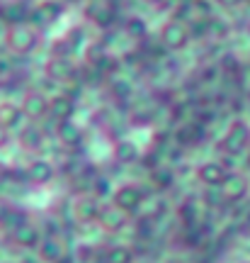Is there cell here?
Instances as JSON below:
<instances>
[{
	"label": "cell",
	"mask_w": 250,
	"mask_h": 263,
	"mask_svg": "<svg viewBox=\"0 0 250 263\" xmlns=\"http://www.w3.org/2000/svg\"><path fill=\"white\" fill-rule=\"evenodd\" d=\"M8 47L15 51V54H32L39 44V34L34 27L29 25H12L8 29Z\"/></svg>",
	"instance_id": "cell-1"
},
{
	"label": "cell",
	"mask_w": 250,
	"mask_h": 263,
	"mask_svg": "<svg viewBox=\"0 0 250 263\" xmlns=\"http://www.w3.org/2000/svg\"><path fill=\"white\" fill-rule=\"evenodd\" d=\"M248 144H250V127L243 122V120H236V122L228 127V132L223 134L221 149L226 151L228 156H236V154H241Z\"/></svg>",
	"instance_id": "cell-2"
},
{
	"label": "cell",
	"mask_w": 250,
	"mask_h": 263,
	"mask_svg": "<svg viewBox=\"0 0 250 263\" xmlns=\"http://www.w3.org/2000/svg\"><path fill=\"white\" fill-rule=\"evenodd\" d=\"M160 42L165 49H182L190 42V27L182 20H170L165 27L160 29Z\"/></svg>",
	"instance_id": "cell-3"
},
{
	"label": "cell",
	"mask_w": 250,
	"mask_h": 263,
	"mask_svg": "<svg viewBox=\"0 0 250 263\" xmlns=\"http://www.w3.org/2000/svg\"><path fill=\"white\" fill-rule=\"evenodd\" d=\"M112 200H114V205L119 207V210H124L129 215V212H136L143 205V193L136 185H121L119 190L112 193Z\"/></svg>",
	"instance_id": "cell-4"
},
{
	"label": "cell",
	"mask_w": 250,
	"mask_h": 263,
	"mask_svg": "<svg viewBox=\"0 0 250 263\" xmlns=\"http://www.w3.org/2000/svg\"><path fill=\"white\" fill-rule=\"evenodd\" d=\"M248 178L241 176V173H228L226 180L221 185V195H223V202H241L243 197L248 195Z\"/></svg>",
	"instance_id": "cell-5"
},
{
	"label": "cell",
	"mask_w": 250,
	"mask_h": 263,
	"mask_svg": "<svg viewBox=\"0 0 250 263\" xmlns=\"http://www.w3.org/2000/svg\"><path fill=\"white\" fill-rule=\"evenodd\" d=\"M97 224H100L105 232H119V229H124V224H127V212L119 210L114 202H112V205H105V207H100Z\"/></svg>",
	"instance_id": "cell-6"
},
{
	"label": "cell",
	"mask_w": 250,
	"mask_h": 263,
	"mask_svg": "<svg viewBox=\"0 0 250 263\" xmlns=\"http://www.w3.org/2000/svg\"><path fill=\"white\" fill-rule=\"evenodd\" d=\"M197 176H199V180H202L206 188H221L226 176H228V171H226V166L219 163V161H206V163L199 166Z\"/></svg>",
	"instance_id": "cell-7"
},
{
	"label": "cell",
	"mask_w": 250,
	"mask_h": 263,
	"mask_svg": "<svg viewBox=\"0 0 250 263\" xmlns=\"http://www.w3.org/2000/svg\"><path fill=\"white\" fill-rule=\"evenodd\" d=\"M19 107H22V115L29 120H41L49 115V100L41 93H27Z\"/></svg>",
	"instance_id": "cell-8"
},
{
	"label": "cell",
	"mask_w": 250,
	"mask_h": 263,
	"mask_svg": "<svg viewBox=\"0 0 250 263\" xmlns=\"http://www.w3.org/2000/svg\"><path fill=\"white\" fill-rule=\"evenodd\" d=\"M12 236H15V244L22 246V249H37L41 244V239H44L41 232L34 224H29V222H25L17 232H12Z\"/></svg>",
	"instance_id": "cell-9"
},
{
	"label": "cell",
	"mask_w": 250,
	"mask_h": 263,
	"mask_svg": "<svg viewBox=\"0 0 250 263\" xmlns=\"http://www.w3.org/2000/svg\"><path fill=\"white\" fill-rule=\"evenodd\" d=\"M56 168L49 163V161L39 159V161H32L27 168V178L32 180V183H37V185H44V183H49V180L54 178Z\"/></svg>",
	"instance_id": "cell-10"
},
{
	"label": "cell",
	"mask_w": 250,
	"mask_h": 263,
	"mask_svg": "<svg viewBox=\"0 0 250 263\" xmlns=\"http://www.w3.org/2000/svg\"><path fill=\"white\" fill-rule=\"evenodd\" d=\"M73 110H75V105H73V100L71 98H56V100H51L49 103V115L54 117L56 122H68L71 120V115H73Z\"/></svg>",
	"instance_id": "cell-11"
},
{
	"label": "cell",
	"mask_w": 250,
	"mask_h": 263,
	"mask_svg": "<svg viewBox=\"0 0 250 263\" xmlns=\"http://www.w3.org/2000/svg\"><path fill=\"white\" fill-rule=\"evenodd\" d=\"M97 215H100V205L93 197H80L75 202V219L78 222H97Z\"/></svg>",
	"instance_id": "cell-12"
},
{
	"label": "cell",
	"mask_w": 250,
	"mask_h": 263,
	"mask_svg": "<svg viewBox=\"0 0 250 263\" xmlns=\"http://www.w3.org/2000/svg\"><path fill=\"white\" fill-rule=\"evenodd\" d=\"M37 249H39V261H44V263H58L61 258H64V254H61V244H58L56 239L44 236Z\"/></svg>",
	"instance_id": "cell-13"
},
{
	"label": "cell",
	"mask_w": 250,
	"mask_h": 263,
	"mask_svg": "<svg viewBox=\"0 0 250 263\" xmlns=\"http://www.w3.org/2000/svg\"><path fill=\"white\" fill-rule=\"evenodd\" d=\"M19 120H22V107L15 103H0V127H5V129H10V127H17Z\"/></svg>",
	"instance_id": "cell-14"
},
{
	"label": "cell",
	"mask_w": 250,
	"mask_h": 263,
	"mask_svg": "<svg viewBox=\"0 0 250 263\" xmlns=\"http://www.w3.org/2000/svg\"><path fill=\"white\" fill-rule=\"evenodd\" d=\"M47 73L54 78V81H68L71 76H73V64L68 61L66 57H56V59H51V64L47 66Z\"/></svg>",
	"instance_id": "cell-15"
},
{
	"label": "cell",
	"mask_w": 250,
	"mask_h": 263,
	"mask_svg": "<svg viewBox=\"0 0 250 263\" xmlns=\"http://www.w3.org/2000/svg\"><path fill=\"white\" fill-rule=\"evenodd\" d=\"M114 159L119 161V163H134V161L139 159V146L129 139H121L114 144Z\"/></svg>",
	"instance_id": "cell-16"
},
{
	"label": "cell",
	"mask_w": 250,
	"mask_h": 263,
	"mask_svg": "<svg viewBox=\"0 0 250 263\" xmlns=\"http://www.w3.org/2000/svg\"><path fill=\"white\" fill-rule=\"evenodd\" d=\"M58 139L64 141L66 146H78L83 141V132L73 122H58Z\"/></svg>",
	"instance_id": "cell-17"
},
{
	"label": "cell",
	"mask_w": 250,
	"mask_h": 263,
	"mask_svg": "<svg viewBox=\"0 0 250 263\" xmlns=\"http://www.w3.org/2000/svg\"><path fill=\"white\" fill-rule=\"evenodd\" d=\"M41 141H44V132L39 129V127H25L22 134H19V144L25 146V149H39L41 146Z\"/></svg>",
	"instance_id": "cell-18"
},
{
	"label": "cell",
	"mask_w": 250,
	"mask_h": 263,
	"mask_svg": "<svg viewBox=\"0 0 250 263\" xmlns=\"http://www.w3.org/2000/svg\"><path fill=\"white\" fill-rule=\"evenodd\" d=\"M105 263H134V251L127 246H112L105 254Z\"/></svg>",
	"instance_id": "cell-19"
},
{
	"label": "cell",
	"mask_w": 250,
	"mask_h": 263,
	"mask_svg": "<svg viewBox=\"0 0 250 263\" xmlns=\"http://www.w3.org/2000/svg\"><path fill=\"white\" fill-rule=\"evenodd\" d=\"M61 12V8L56 5V3H44L39 10H34V15H32V20H39L41 17V22H51V20H56V15Z\"/></svg>",
	"instance_id": "cell-20"
},
{
	"label": "cell",
	"mask_w": 250,
	"mask_h": 263,
	"mask_svg": "<svg viewBox=\"0 0 250 263\" xmlns=\"http://www.w3.org/2000/svg\"><path fill=\"white\" fill-rule=\"evenodd\" d=\"M151 178H153V185H156V188H170V185H173V180H175V176H173V171L170 168H158V171H153V176H151Z\"/></svg>",
	"instance_id": "cell-21"
},
{
	"label": "cell",
	"mask_w": 250,
	"mask_h": 263,
	"mask_svg": "<svg viewBox=\"0 0 250 263\" xmlns=\"http://www.w3.org/2000/svg\"><path fill=\"white\" fill-rule=\"evenodd\" d=\"M0 224H3V229H8V232H17L19 227L25 224V215H19V212H12V210H10L8 215L3 217Z\"/></svg>",
	"instance_id": "cell-22"
},
{
	"label": "cell",
	"mask_w": 250,
	"mask_h": 263,
	"mask_svg": "<svg viewBox=\"0 0 250 263\" xmlns=\"http://www.w3.org/2000/svg\"><path fill=\"white\" fill-rule=\"evenodd\" d=\"M127 34H131V37H143L146 34V22L141 17H131L129 22H127Z\"/></svg>",
	"instance_id": "cell-23"
},
{
	"label": "cell",
	"mask_w": 250,
	"mask_h": 263,
	"mask_svg": "<svg viewBox=\"0 0 250 263\" xmlns=\"http://www.w3.org/2000/svg\"><path fill=\"white\" fill-rule=\"evenodd\" d=\"M202 239H204V229H199L197 224L187 227V232H185V244L187 246H199Z\"/></svg>",
	"instance_id": "cell-24"
},
{
	"label": "cell",
	"mask_w": 250,
	"mask_h": 263,
	"mask_svg": "<svg viewBox=\"0 0 250 263\" xmlns=\"http://www.w3.org/2000/svg\"><path fill=\"white\" fill-rule=\"evenodd\" d=\"M206 202H209V205H221L223 202V195H221V188L216 190V188H206Z\"/></svg>",
	"instance_id": "cell-25"
},
{
	"label": "cell",
	"mask_w": 250,
	"mask_h": 263,
	"mask_svg": "<svg viewBox=\"0 0 250 263\" xmlns=\"http://www.w3.org/2000/svg\"><path fill=\"white\" fill-rule=\"evenodd\" d=\"M95 193H97V195H107V193H110V185H107V180L105 178H97L95 180Z\"/></svg>",
	"instance_id": "cell-26"
},
{
	"label": "cell",
	"mask_w": 250,
	"mask_h": 263,
	"mask_svg": "<svg viewBox=\"0 0 250 263\" xmlns=\"http://www.w3.org/2000/svg\"><path fill=\"white\" fill-rule=\"evenodd\" d=\"M8 141H10V134H8V129H5V127H0V149H3V146H5Z\"/></svg>",
	"instance_id": "cell-27"
},
{
	"label": "cell",
	"mask_w": 250,
	"mask_h": 263,
	"mask_svg": "<svg viewBox=\"0 0 250 263\" xmlns=\"http://www.w3.org/2000/svg\"><path fill=\"white\" fill-rule=\"evenodd\" d=\"M10 212V207H8V202H5V200H3V197H0V222H3V217L8 215Z\"/></svg>",
	"instance_id": "cell-28"
},
{
	"label": "cell",
	"mask_w": 250,
	"mask_h": 263,
	"mask_svg": "<svg viewBox=\"0 0 250 263\" xmlns=\"http://www.w3.org/2000/svg\"><path fill=\"white\" fill-rule=\"evenodd\" d=\"M22 263H41L39 258H22Z\"/></svg>",
	"instance_id": "cell-29"
},
{
	"label": "cell",
	"mask_w": 250,
	"mask_h": 263,
	"mask_svg": "<svg viewBox=\"0 0 250 263\" xmlns=\"http://www.w3.org/2000/svg\"><path fill=\"white\" fill-rule=\"evenodd\" d=\"M219 3H223V5H236L238 0H219Z\"/></svg>",
	"instance_id": "cell-30"
},
{
	"label": "cell",
	"mask_w": 250,
	"mask_h": 263,
	"mask_svg": "<svg viewBox=\"0 0 250 263\" xmlns=\"http://www.w3.org/2000/svg\"><path fill=\"white\" fill-rule=\"evenodd\" d=\"M58 263H73V261H71V258H66V256H64V258H61Z\"/></svg>",
	"instance_id": "cell-31"
},
{
	"label": "cell",
	"mask_w": 250,
	"mask_h": 263,
	"mask_svg": "<svg viewBox=\"0 0 250 263\" xmlns=\"http://www.w3.org/2000/svg\"><path fill=\"white\" fill-rule=\"evenodd\" d=\"M245 163H248V168H250V154H248V161H245Z\"/></svg>",
	"instance_id": "cell-32"
},
{
	"label": "cell",
	"mask_w": 250,
	"mask_h": 263,
	"mask_svg": "<svg viewBox=\"0 0 250 263\" xmlns=\"http://www.w3.org/2000/svg\"><path fill=\"white\" fill-rule=\"evenodd\" d=\"M149 3H158V0H149Z\"/></svg>",
	"instance_id": "cell-33"
},
{
	"label": "cell",
	"mask_w": 250,
	"mask_h": 263,
	"mask_svg": "<svg viewBox=\"0 0 250 263\" xmlns=\"http://www.w3.org/2000/svg\"><path fill=\"white\" fill-rule=\"evenodd\" d=\"M245 263H250V261H245Z\"/></svg>",
	"instance_id": "cell-34"
},
{
	"label": "cell",
	"mask_w": 250,
	"mask_h": 263,
	"mask_svg": "<svg viewBox=\"0 0 250 263\" xmlns=\"http://www.w3.org/2000/svg\"><path fill=\"white\" fill-rule=\"evenodd\" d=\"M248 219H250V217H248Z\"/></svg>",
	"instance_id": "cell-35"
}]
</instances>
